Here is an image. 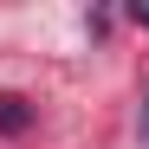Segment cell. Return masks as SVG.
I'll list each match as a JSON object with an SVG mask.
<instances>
[{
    "label": "cell",
    "mask_w": 149,
    "mask_h": 149,
    "mask_svg": "<svg viewBox=\"0 0 149 149\" xmlns=\"http://www.w3.org/2000/svg\"><path fill=\"white\" fill-rule=\"evenodd\" d=\"M143 104H149V97H143Z\"/></svg>",
    "instance_id": "2"
},
{
    "label": "cell",
    "mask_w": 149,
    "mask_h": 149,
    "mask_svg": "<svg viewBox=\"0 0 149 149\" xmlns=\"http://www.w3.org/2000/svg\"><path fill=\"white\" fill-rule=\"evenodd\" d=\"M26 123H33V104H26V97H0V136H19V130H26Z\"/></svg>",
    "instance_id": "1"
}]
</instances>
